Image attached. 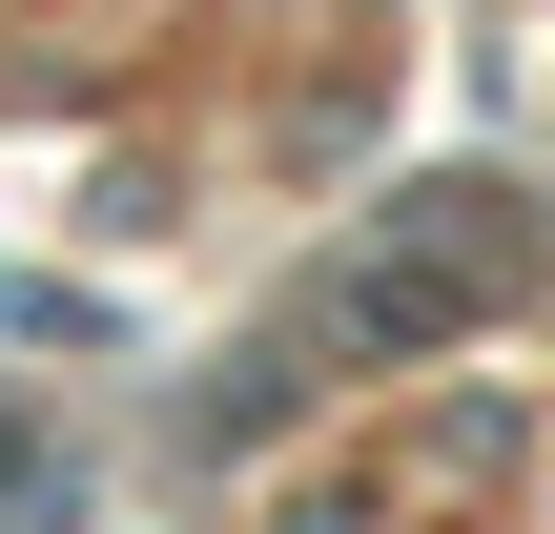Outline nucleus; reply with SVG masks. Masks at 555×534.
I'll return each mask as SVG.
<instances>
[{
    "label": "nucleus",
    "instance_id": "f257e3e1",
    "mask_svg": "<svg viewBox=\"0 0 555 534\" xmlns=\"http://www.w3.org/2000/svg\"><path fill=\"white\" fill-rule=\"evenodd\" d=\"M0 534H62V453H41L21 412H0Z\"/></svg>",
    "mask_w": 555,
    "mask_h": 534
}]
</instances>
